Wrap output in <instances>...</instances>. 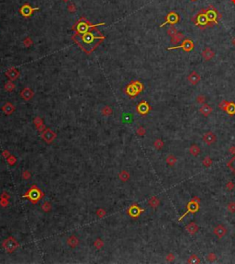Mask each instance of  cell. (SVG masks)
<instances>
[{"instance_id":"1","label":"cell","mask_w":235,"mask_h":264,"mask_svg":"<svg viewBox=\"0 0 235 264\" xmlns=\"http://www.w3.org/2000/svg\"><path fill=\"white\" fill-rule=\"evenodd\" d=\"M201 10L205 13V15H206V17L208 18L209 23L211 24V26L217 25L219 19H221L222 18L221 14L219 13L217 10V8L213 6H208L207 8H203Z\"/></svg>"},{"instance_id":"2","label":"cell","mask_w":235,"mask_h":264,"mask_svg":"<svg viewBox=\"0 0 235 264\" xmlns=\"http://www.w3.org/2000/svg\"><path fill=\"white\" fill-rule=\"evenodd\" d=\"M191 21H193V23L196 25L198 28H199L200 29H205L206 28L212 27L211 24L209 23L208 18L206 17V15H205V13L202 10L195 15V16L191 18Z\"/></svg>"},{"instance_id":"3","label":"cell","mask_w":235,"mask_h":264,"mask_svg":"<svg viewBox=\"0 0 235 264\" xmlns=\"http://www.w3.org/2000/svg\"><path fill=\"white\" fill-rule=\"evenodd\" d=\"M179 21H180L179 14L177 12H176V11H170L166 16V18H164V22L163 24H161V26H160V27H161V28L164 27L167 24L171 25V26H174V24L178 23Z\"/></svg>"},{"instance_id":"4","label":"cell","mask_w":235,"mask_h":264,"mask_svg":"<svg viewBox=\"0 0 235 264\" xmlns=\"http://www.w3.org/2000/svg\"><path fill=\"white\" fill-rule=\"evenodd\" d=\"M178 48L182 49L184 52L189 53V52H191L192 50H194L195 44H194V42H193V41L191 39L186 38V39L183 40V42L180 45H176V46H174V47H169V48H167V50H174V49H178Z\"/></svg>"},{"instance_id":"5","label":"cell","mask_w":235,"mask_h":264,"mask_svg":"<svg viewBox=\"0 0 235 264\" xmlns=\"http://www.w3.org/2000/svg\"><path fill=\"white\" fill-rule=\"evenodd\" d=\"M200 79H201L200 76H199V75L196 71H192L190 74L188 75V77H187L188 82L190 83L191 85H193V86L197 85L199 81H200Z\"/></svg>"},{"instance_id":"6","label":"cell","mask_w":235,"mask_h":264,"mask_svg":"<svg viewBox=\"0 0 235 264\" xmlns=\"http://www.w3.org/2000/svg\"><path fill=\"white\" fill-rule=\"evenodd\" d=\"M201 55H202V57H203V59L205 61H209L215 56V53L209 47H206L202 51Z\"/></svg>"},{"instance_id":"7","label":"cell","mask_w":235,"mask_h":264,"mask_svg":"<svg viewBox=\"0 0 235 264\" xmlns=\"http://www.w3.org/2000/svg\"><path fill=\"white\" fill-rule=\"evenodd\" d=\"M203 141L208 144H212L216 142V135L212 132H208L203 135Z\"/></svg>"},{"instance_id":"8","label":"cell","mask_w":235,"mask_h":264,"mask_svg":"<svg viewBox=\"0 0 235 264\" xmlns=\"http://www.w3.org/2000/svg\"><path fill=\"white\" fill-rule=\"evenodd\" d=\"M226 228H225L222 225H219L214 228V234L216 235L219 238L223 237L226 234Z\"/></svg>"},{"instance_id":"9","label":"cell","mask_w":235,"mask_h":264,"mask_svg":"<svg viewBox=\"0 0 235 264\" xmlns=\"http://www.w3.org/2000/svg\"><path fill=\"white\" fill-rule=\"evenodd\" d=\"M199 111H200V113L203 114L204 116H208L209 114L211 113L212 109L210 106L208 105V104H203V106L199 109Z\"/></svg>"},{"instance_id":"10","label":"cell","mask_w":235,"mask_h":264,"mask_svg":"<svg viewBox=\"0 0 235 264\" xmlns=\"http://www.w3.org/2000/svg\"><path fill=\"white\" fill-rule=\"evenodd\" d=\"M184 35H183V33H181V32H178L177 34H176L174 37H172V40H171V43L172 44H178L181 41H183L184 40Z\"/></svg>"},{"instance_id":"11","label":"cell","mask_w":235,"mask_h":264,"mask_svg":"<svg viewBox=\"0 0 235 264\" xmlns=\"http://www.w3.org/2000/svg\"><path fill=\"white\" fill-rule=\"evenodd\" d=\"M198 226L196 225L195 223H191V224H189V225L187 226V230L190 233V234H195L197 231H198Z\"/></svg>"},{"instance_id":"12","label":"cell","mask_w":235,"mask_h":264,"mask_svg":"<svg viewBox=\"0 0 235 264\" xmlns=\"http://www.w3.org/2000/svg\"><path fill=\"white\" fill-rule=\"evenodd\" d=\"M189 152H190V154L192 156L196 157V156L198 155L199 153H200V148H199L198 146H196V144H194V146H190V148H189Z\"/></svg>"},{"instance_id":"13","label":"cell","mask_w":235,"mask_h":264,"mask_svg":"<svg viewBox=\"0 0 235 264\" xmlns=\"http://www.w3.org/2000/svg\"><path fill=\"white\" fill-rule=\"evenodd\" d=\"M227 111L229 114H231V115L234 114L235 113V104L233 102H229L228 107H227L226 111Z\"/></svg>"},{"instance_id":"14","label":"cell","mask_w":235,"mask_h":264,"mask_svg":"<svg viewBox=\"0 0 235 264\" xmlns=\"http://www.w3.org/2000/svg\"><path fill=\"white\" fill-rule=\"evenodd\" d=\"M198 209V203H195L194 202H190V203L188 204V211H187V213H188L190 211L191 212H196Z\"/></svg>"},{"instance_id":"15","label":"cell","mask_w":235,"mask_h":264,"mask_svg":"<svg viewBox=\"0 0 235 264\" xmlns=\"http://www.w3.org/2000/svg\"><path fill=\"white\" fill-rule=\"evenodd\" d=\"M178 32H177V29L174 28V26H171L168 29H167V34L169 36H171V37H174L176 34H177Z\"/></svg>"},{"instance_id":"16","label":"cell","mask_w":235,"mask_h":264,"mask_svg":"<svg viewBox=\"0 0 235 264\" xmlns=\"http://www.w3.org/2000/svg\"><path fill=\"white\" fill-rule=\"evenodd\" d=\"M31 11H32V9L29 8V7H23V8H22V10H21V12L25 15V16H29V15L31 14Z\"/></svg>"},{"instance_id":"17","label":"cell","mask_w":235,"mask_h":264,"mask_svg":"<svg viewBox=\"0 0 235 264\" xmlns=\"http://www.w3.org/2000/svg\"><path fill=\"white\" fill-rule=\"evenodd\" d=\"M166 161H167V163L169 164V165H174V164L176 162V158L174 157L173 155H171V156H169V157H167Z\"/></svg>"},{"instance_id":"18","label":"cell","mask_w":235,"mask_h":264,"mask_svg":"<svg viewBox=\"0 0 235 264\" xmlns=\"http://www.w3.org/2000/svg\"><path fill=\"white\" fill-rule=\"evenodd\" d=\"M228 166H229V168L232 169V170L235 173V156L233 157V158L232 159L231 161H230V163L228 164Z\"/></svg>"},{"instance_id":"19","label":"cell","mask_w":235,"mask_h":264,"mask_svg":"<svg viewBox=\"0 0 235 264\" xmlns=\"http://www.w3.org/2000/svg\"><path fill=\"white\" fill-rule=\"evenodd\" d=\"M227 209L231 213H235V202H231L228 204Z\"/></svg>"},{"instance_id":"20","label":"cell","mask_w":235,"mask_h":264,"mask_svg":"<svg viewBox=\"0 0 235 264\" xmlns=\"http://www.w3.org/2000/svg\"><path fill=\"white\" fill-rule=\"evenodd\" d=\"M188 262L189 263H198V262H200V260H199L198 258H197L196 256H192L188 260Z\"/></svg>"},{"instance_id":"21","label":"cell","mask_w":235,"mask_h":264,"mask_svg":"<svg viewBox=\"0 0 235 264\" xmlns=\"http://www.w3.org/2000/svg\"><path fill=\"white\" fill-rule=\"evenodd\" d=\"M228 104H229L228 101H221V103L219 104V108H221V109H223V111H226V109H227V107H228Z\"/></svg>"},{"instance_id":"22","label":"cell","mask_w":235,"mask_h":264,"mask_svg":"<svg viewBox=\"0 0 235 264\" xmlns=\"http://www.w3.org/2000/svg\"><path fill=\"white\" fill-rule=\"evenodd\" d=\"M203 164H204V165L206 166V167H209V166H210L211 164H212V160H211V159L209 158V157H206V158L204 159Z\"/></svg>"},{"instance_id":"23","label":"cell","mask_w":235,"mask_h":264,"mask_svg":"<svg viewBox=\"0 0 235 264\" xmlns=\"http://www.w3.org/2000/svg\"><path fill=\"white\" fill-rule=\"evenodd\" d=\"M207 259L209 261H214L217 260V257H216V255H215L214 253H209L208 255V257H207Z\"/></svg>"},{"instance_id":"24","label":"cell","mask_w":235,"mask_h":264,"mask_svg":"<svg viewBox=\"0 0 235 264\" xmlns=\"http://www.w3.org/2000/svg\"><path fill=\"white\" fill-rule=\"evenodd\" d=\"M205 101H206V98H205L203 95H199L198 98H197V101L198 103H204Z\"/></svg>"},{"instance_id":"25","label":"cell","mask_w":235,"mask_h":264,"mask_svg":"<svg viewBox=\"0 0 235 264\" xmlns=\"http://www.w3.org/2000/svg\"><path fill=\"white\" fill-rule=\"evenodd\" d=\"M155 146H156L157 148H161L163 146V142H161L160 140H157L156 143H155Z\"/></svg>"},{"instance_id":"26","label":"cell","mask_w":235,"mask_h":264,"mask_svg":"<svg viewBox=\"0 0 235 264\" xmlns=\"http://www.w3.org/2000/svg\"><path fill=\"white\" fill-rule=\"evenodd\" d=\"M232 45L235 47V37H233V39L232 40Z\"/></svg>"},{"instance_id":"27","label":"cell","mask_w":235,"mask_h":264,"mask_svg":"<svg viewBox=\"0 0 235 264\" xmlns=\"http://www.w3.org/2000/svg\"><path fill=\"white\" fill-rule=\"evenodd\" d=\"M232 3H233L234 5H235V0H232Z\"/></svg>"},{"instance_id":"28","label":"cell","mask_w":235,"mask_h":264,"mask_svg":"<svg viewBox=\"0 0 235 264\" xmlns=\"http://www.w3.org/2000/svg\"><path fill=\"white\" fill-rule=\"evenodd\" d=\"M191 1H197V0H191Z\"/></svg>"}]
</instances>
